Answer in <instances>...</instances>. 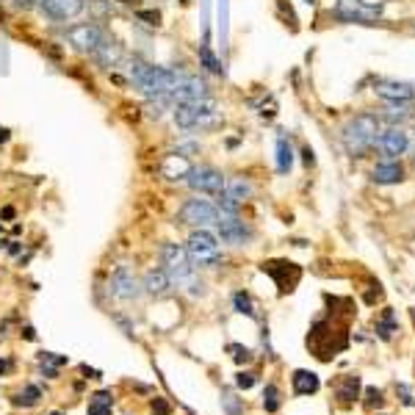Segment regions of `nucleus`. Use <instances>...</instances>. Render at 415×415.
Listing matches in <instances>:
<instances>
[{
  "instance_id": "1",
  "label": "nucleus",
  "mask_w": 415,
  "mask_h": 415,
  "mask_svg": "<svg viewBox=\"0 0 415 415\" xmlns=\"http://www.w3.org/2000/svg\"><path fill=\"white\" fill-rule=\"evenodd\" d=\"M183 78L186 75L177 69L155 67V64H147L141 59L131 61V83L147 97H172L175 89L183 83Z\"/></svg>"
},
{
  "instance_id": "2",
  "label": "nucleus",
  "mask_w": 415,
  "mask_h": 415,
  "mask_svg": "<svg viewBox=\"0 0 415 415\" xmlns=\"http://www.w3.org/2000/svg\"><path fill=\"white\" fill-rule=\"evenodd\" d=\"M379 117L371 114V111H363V114H354L351 119H346V125L341 128V144L351 158H363L379 136Z\"/></svg>"
},
{
  "instance_id": "3",
  "label": "nucleus",
  "mask_w": 415,
  "mask_h": 415,
  "mask_svg": "<svg viewBox=\"0 0 415 415\" xmlns=\"http://www.w3.org/2000/svg\"><path fill=\"white\" fill-rule=\"evenodd\" d=\"M172 119L180 131H200V128H216L221 122V111L213 97H205L191 103H175Z\"/></svg>"
},
{
  "instance_id": "4",
  "label": "nucleus",
  "mask_w": 415,
  "mask_h": 415,
  "mask_svg": "<svg viewBox=\"0 0 415 415\" xmlns=\"http://www.w3.org/2000/svg\"><path fill=\"white\" fill-rule=\"evenodd\" d=\"M186 252H189L191 263H194V266H200V269H216V266H221L219 238H216L213 233H208L205 227H197V230L189 235Z\"/></svg>"
},
{
  "instance_id": "5",
  "label": "nucleus",
  "mask_w": 415,
  "mask_h": 415,
  "mask_svg": "<svg viewBox=\"0 0 415 415\" xmlns=\"http://www.w3.org/2000/svg\"><path fill=\"white\" fill-rule=\"evenodd\" d=\"M161 263H163V272L172 277V282H186L194 275V263L186 252V247L180 244H163L161 247Z\"/></svg>"
},
{
  "instance_id": "6",
  "label": "nucleus",
  "mask_w": 415,
  "mask_h": 415,
  "mask_svg": "<svg viewBox=\"0 0 415 415\" xmlns=\"http://www.w3.org/2000/svg\"><path fill=\"white\" fill-rule=\"evenodd\" d=\"M335 20L357 22V25H374L382 14V6H368L365 0H335Z\"/></svg>"
},
{
  "instance_id": "7",
  "label": "nucleus",
  "mask_w": 415,
  "mask_h": 415,
  "mask_svg": "<svg viewBox=\"0 0 415 415\" xmlns=\"http://www.w3.org/2000/svg\"><path fill=\"white\" fill-rule=\"evenodd\" d=\"M177 224H189L194 230L219 224V208L210 205L208 200H186L183 208L177 210Z\"/></svg>"
},
{
  "instance_id": "8",
  "label": "nucleus",
  "mask_w": 415,
  "mask_h": 415,
  "mask_svg": "<svg viewBox=\"0 0 415 415\" xmlns=\"http://www.w3.org/2000/svg\"><path fill=\"white\" fill-rule=\"evenodd\" d=\"M103 39H105V31L97 22H80V25L67 28V42L78 53H89L92 56Z\"/></svg>"
},
{
  "instance_id": "9",
  "label": "nucleus",
  "mask_w": 415,
  "mask_h": 415,
  "mask_svg": "<svg viewBox=\"0 0 415 415\" xmlns=\"http://www.w3.org/2000/svg\"><path fill=\"white\" fill-rule=\"evenodd\" d=\"M186 183H189L197 194H221L227 177H224L219 169H213V166H194L191 175L186 177Z\"/></svg>"
},
{
  "instance_id": "10",
  "label": "nucleus",
  "mask_w": 415,
  "mask_h": 415,
  "mask_svg": "<svg viewBox=\"0 0 415 415\" xmlns=\"http://www.w3.org/2000/svg\"><path fill=\"white\" fill-rule=\"evenodd\" d=\"M377 147L385 158H393L399 161L407 150H410V133L405 128H388V131H379L377 136Z\"/></svg>"
},
{
  "instance_id": "11",
  "label": "nucleus",
  "mask_w": 415,
  "mask_h": 415,
  "mask_svg": "<svg viewBox=\"0 0 415 415\" xmlns=\"http://www.w3.org/2000/svg\"><path fill=\"white\" fill-rule=\"evenodd\" d=\"M374 92L388 103H413L415 100V83H410V80L379 78V80H374Z\"/></svg>"
},
{
  "instance_id": "12",
  "label": "nucleus",
  "mask_w": 415,
  "mask_h": 415,
  "mask_svg": "<svg viewBox=\"0 0 415 415\" xmlns=\"http://www.w3.org/2000/svg\"><path fill=\"white\" fill-rule=\"evenodd\" d=\"M83 8H86V0H42L39 3V11L53 22L75 20Z\"/></svg>"
},
{
  "instance_id": "13",
  "label": "nucleus",
  "mask_w": 415,
  "mask_h": 415,
  "mask_svg": "<svg viewBox=\"0 0 415 415\" xmlns=\"http://www.w3.org/2000/svg\"><path fill=\"white\" fill-rule=\"evenodd\" d=\"M219 238L224 244H233V247H244L249 238H252V227L247 221H241L238 216H221L219 219Z\"/></svg>"
},
{
  "instance_id": "14",
  "label": "nucleus",
  "mask_w": 415,
  "mask_h": 415,
  "mask_svg": "<svg viewBox=\"0 0 415 415\" xmlns=\"http://www.w3.org/2000/svg\"><path fill=\"white\" fill-rule=\"evenodd\" d=\"M111 293L122 302H133L141 296V285H138L136 275L128 269V266H119L114 275H111Z\"/></svg>"
},
{
  "instance_id": "15",
  "label": "nucleus",
  "mask_w": 415,
  "mask_h": 415,
  "mask_svg": "<svg viewBox=\"0 0 415 415\" xmlns=\"http://www.w3.org/2000/svg\"><path fill=\"white\" fill-rule=\"evenodd\" d=\"M205 97H210V86L200 75H186L183 83L175 89L172 103H191V100H205Z\"/></svg>"
},
{
  "instance_id": "16",
  "label": "nucleus",
  "mask_w": 415,
  "mask_h": 415,
  "mask_svg": "<svg viewBox=\"0 0 415 415\" xmlns=\"http://www.w3.org/2000/svg\"><path fill=\"white\" fill-rule=\"evenodd\" d=\"M191 169H194V163H191L186 155H180V152H169V155L161 161V175H163L169 183L186 180V177L191 175Z\"/></svg>"
},
{
  "instance_id": "17",
  "label": "nucleus",
  "mask_w": 415,
  "mask_h": 415,
  "mask_svg": "<svg viewBox=\"0 0 415 415\" xmlns=\"http://www.w3.org/2000/svg\"><path fill=\"white\" fill-rule=\"evenodd\" d=\"M371 180L379 183V186L402 183V180H405V166H402V161H393V158L379 161V163L371 169Z\"/></svg>"
},
{
  "instance_id": "18",
  "label": "nucleus",
  "mask_w": 415,
  "mask_h": 415,
  "mask_svg": "<svg viewBox=\"0 0 415 415\" xmlns=\"http://www.w3.org/2000/svg\"><path fill=\"white\" fill-rule=\"evenodd\" d=\"M122 56H125L122 45H119L117 39H111L108 34H105V39L97 45V50L92 53V59H94L100 67H117V64L122 61Z\"/></svg>"
},
{
  "instance_id": "19",
  "label": "nucleus",
  "mask_w": 415,
  "mask_h": 415,
  "mask_svg": "<svg viewBox=\"0 0 415 415\" xmlns=\"http://www.w3.org/2000/svg\"><path fill=\"white\" fill-rule=\"evenodd\" d=\"M172 285H175L172 277L166 275L163 269H150V272L144 275V285H141V288H144L150 296H166V293L172 291Z\"/></svg>"
},
{
  "instance_id": "20",
  "label": "nucleus",
  "mask_w": 415,
  "mask_h": 415,
  "mask_svg": "<svg viewBox=\"0 0 415 415\" xmlns=\"http://www.w3.org/2000/svg\"><path fill=\"white\" fill-rule=\"evenodd\" d=\"M291 382H293V393H296V396H313V393H316V391L321 388L319 377H316L313 371H305V368L293 371Z\"/></svg>"
},
{
  "instance_id": "21",
  "label": "nucleus",
  "mask_w": 415,
  "mask_h": 415,
  "mask_svg": "<svg viewBox=\"0 0 415 415\" xmlns=\"http://www.w3.org/2000/svg\"><path fill=\"white\" fill-rule=\"evenodd\" d=\"M413 117V108H410V103H391L385 111H382V117H379V122H388L391 128H399L402 122H407Z\"/></svg>"
},
{
  "instance_id": "22",
  "label": "nucleus",
  "mask_w": 415,
  "mask_h": 415,
  "mask_svg": "<svg viewBox=\"0 0 415 415\" xmlns=\"http://www.w3.org/2000/svg\"><path fill=\"white\" fill-rule=\"evenodd\" d=\"M279 266H282V272L277 269V263H263V272H269V275L275 277L282 293H285V291H293V285H296V282H293V279H288V272H296L299 266H296V263H279Z\"/></svg>"
},
{
  "instance_id": "23",
  "label": "nucleus",
  "mask_w": 415,
  "mask_h": 415,
  "mask_svg": "<svg viewBox=\"0 0 415 415\" xmlns=\"http://www.w3.org/2000/svg\"><path fill=\"white\" fill-rule=\"evenodd\" d=\"M221 194H227V197L235 200V203H244V200L252 197V183L244 180V177H233V180L224 183V191H221Z\"/></svg>"
},
{
  "instance_id": "24",
  "label": "nucleus",
  "mask_w": 415,
  "mask_h": 415,
  "mask_svg": "<svg viewBox=\"0 0 415 415\" xmlns=\"http://www.w3.org/2000/svg\"><path fill=\"white\" fill-rule=\"evenodd\" d=\"M293 166V150H291V141L285 136H277V172L279 175H288Z\"/></svg>"
},
{
  "instance_id": "25",
  "label": "nucleus",
  "mask_w": 415,
  "mask_h": 415,
  "mask_svg": "<svg viewBox=\"0 0 415 415\" xmlns=\"http://www.w3.org/2000/svg\"><path fill=\"white\" fill-rule=\"evenodd\" d=\"M111 410H114L111 391H100L89 399V415H111Z\"/></svg>"
},
{
  "instance_id": "26",
  "label": "nucleus",
  "mask_w": 415,
  "mask_h": 415,
  "mask_svg": "<svg viewBox=\"0 0 415 415\" xmlns=\"http://www.w3.org/2000/svg\"><path fill=\"white\" fill-rule=\"evenodd\" d=\"M357 393H360V377H344L341 379V385H338V399L344 402V405H349V402H354L357 399Z\"/></svg>"
},
{
  "instance_id": "27",
  "label": "nucleus",
  "mask_w": 415,
  "mask_h": 415,
  "mask_svg": "<svg viewBox=\"0 0 415 415\" xmlns=\"http://www.w3.org/2000/svg\"><path fill=\"white\" fill-rule=\"evenodd\" d=\"M200 64L208 69V72H213V75H221V64H219V59L213 56V50H210V45H200Z\"/></svg>"
},
{
  "instance_id": "28",
  "label": "nucleus",
  "mask_w": 415,
  "mask_h": 415,
  "mask_svg": "<svg viewBox=\"0 0 415 415\" xmlns=\"http://www.w3.org/2000/svg\"><path fill=\"white\" fill-rule=\"evenodd\" d=\"M39 399H42V391H39L36 385H25L14 402L22 405V407H34V405H39Z\"/></svg>"
},
{
  "instance_id": "29",
  "label": "nucleus",
  "mask_w": 415,
  "mask_h": 415,
  "mask_svg": "<svg viewBox=\"0 0 415 415\" xmlns=\"http://www.w3.org/2000/svg\"><path fill=\"white\" fill-rule=\"evenodd\" d=\"M233 305H235V310H238V313H244V316H255V307H252V299H249V293L238 291V293L233 296Z\"/></svg>"
},
{
  "instance_id": "30",
  "label": "nucleus",
  "mask_w": 415,
  "mask_h": 415,
  "mask_svg": "<svg viewBox=\"0 0 415 415\" xmlns=\"http://www.w3.org/2000/svg\"><path fill=\"white\" fill-rule=\"evenodd\" d=\"M263 407H266V413H277L279 410V393H277L275 385H266V391H263Z\"/></svg>"
},
{
  "instance_id": "31",
  "label": "nucleus",
  "mask_w": 415,
  "mask_h": 415,
  "mask_svg": "<svg viewBox=\"0 0 415 415\" xmlns=\"http://www.w3.org/2000/svg\"><path fill=\"white\" fill-rule=\"evenodd\" d=\"M377 333H379V338H385V341L396 333V324H393V313H391V310H388V313H385V319L377 324Z\"/></svg>"
},
{
  "instance_id": "32",
  "label": "nucleus",
  "mask_w": 415,
  "mask_h": 415,
  "mask_svg": "<svg viewBox=\"0 0 415 415\" xmlns=\"http://www.w3.org/2000/svg\"><path fill=\"white\" fill-rule=\"evenodd\" d=\"M221 405H224V410H227V415H241V407H238V399L230 393V391H224L221 393Z\"/></svg>"
},
{
  "instance_id": "33",
  "label": "nucleus",
  "mask_w": 415,
  "mask_h": 415,
  "mask_svg": "<svg viewBox=\"0 0 415 415\" xmlns=\"http://www.w3.org/2000/svg\"><path fill=\"white\" fill-rule=\"evenodd\" d=\"M379 405H382V391H379V388H368V391H365V407L374 410V407H379Z\"/></svg>"
},
{
  "instance_id": "34",
  "label": "nucleus",
  "mask_w": 415,
  "mask_h": 415,
  "mask_svg": "<svg viewBox=\"0 0 415 415\" xmlns=\"http://www.w3.org/2000/svg\"><path fill=\"white\" fill-rule=\"evenodd\" d=\"M136 17H138V20H144L147 25H155V28L161 25V14H158V11H144V8H138Z\"/></svg>"
},
{
  "instance_id": "35",
  "label": "nucleus",
  "mask_w": 415,
  "mask_h": 415,
  "mask_svg": "<svg viewBox=\"0 0 415 415\" xmlns=\"http://www.w3.org/2000/svg\"><path fill=\"white\" fill-rule=\"evenodd\" d=\"M230 351H233V357H235V363H249L252 360V351L249 349H244V346H230Z\"/></svg>"
},
{
  "instance_id": "36",
  "label": "nucleus",
  "mask_w": 415,
  "mask_h": 415,
  "mask_svg": "<svg viewBox=\"0 0 415 415\" xmlns=\"http://www.w3.org/2000/svg\"><path fill=\"white\" fill-rule=\"evenodd\" d=\"M235 385H238L241 391H249V388L255 385V374H238V377H235Z\"/></svg>"
},
{
  "instance_id": "37",
  "label": "nucleus",
  "mask_w": 415,
  "mask_h": 415,
  "mask_svg": "<svg viewBox=\"0 0 415 415\" xmlns=\"http://www.w3.org/2000/svg\"><path fill=\"white\" fill-rule=\"evenodd\" d=\"M42 363H50V365H64V363H67V357H59V354H53V351H42Z\"/></svg>"
},
{
  "instance_id": "38",
  "label": "nucleus",
  "mask_w": 415,
  "mask_h": 415,
  "mask_svg": "<svg viewBox=\"0 0 415 415\" xmlns=\"http://www.w3.org/2000/svg\"><path fill=\"white\" fill-rule=\"evenodd\" d=\"M152 415H169V405L163 399H155L152 402Z\"/></svg>"
},
{
  "instance_id": "39",
  "label": "nucleus",
  "mask_w": 415,
  "mask_h": 415,
  "mask_svg": "<svg viewBox=\"0 0 415 415\" xmlns=\"http://www.w3.org/2000/svg\"><path fill=\"white\" fill-rule=\"evenodd\" d=\"M42 0H14V6L17 8H34V6H39Z\"/></svg>"
},
{
  "instance_id": "40",
  "label": "nucleus",
  "mask_w": 415,
  "mask_h": 415,
  "mask_svg": "<svg viewBox=\"0 0 415 415\" xmlns=\"http://www.w3.org/2000/svg\"><path fill=\"white\" fill-rule=\"evenodd\" d=\"M22 335H25L28 341H36V333H34V327H25V330H22Z\"/></svg>"
},
{
  "instance_id": "41",
  "label": "nucleus",
  "mask_w": 415,
  "mask_h": 415,
  "mask_svg": "<svg viewBox=\"0 0 415 415\" xmlns=\"http://www.w3.org/2000/svg\"><path fill=\"white\" fill-rule=\"evenodd\" d=\"M302 155H305V163H307V166H310V163H313V152H310V150H307V147H305V150H302Z\"/></svg>"
},
{
  "instance_id": "42",
  "label": "nucleus",
  "mask_w": 415,
  "mask_h": 415,
  "mask_svg": "<svg viewBox=\"0 0 415 415\" xmlns=\"http://www.w3.org/2000/svg\"><path fill=\"white\" fill-rule=\"evenodd\" d=\"M83 374H89V379H97V377H100V374H97L94 368H89V365H83Z\"/></svg>"
},
{
  "instance_id": "43",
  "label": "nucleus",
  "mask_w": 415,
  "mask_h": 415,
  "mask_svg": "<svg viewBox=\"0 0 415 415\" xmlns=\"http://www.w3.org/2000/svg\"><path fill=\"white\" fill-rule=\"evenodd\" d=\"M6 371H11V360H0V374H6Z\"/></svg>"
},
{
  "instance_id": "44",
  "label": "nucleus",
  "mask_w": 415,
  "mask_h": 415,
  "mask_svg": "<svg viewBox=\"0 0 415 415\" xmlns=\"http://www.w3.org/2000/svg\"><path fill=\"white\" fill-rule=\"evenodd\" d=\"M3 219H14V208H3Z\"/></svg>"
},
{
  "instance_id": "45",
  "label": "nucleus",
  "mask_w": 415,
  "mask_h": 415,
  "mask_svg": "<svg viewBox=\"0 0 415 415\" xmlns=\"http://www.w3.org/2000/svg\"><path fill=\"white\" fill-rule=\"evenodd\" d=\"M117 3H122V6H138V0H117Z\"/></svg>"
},
{
  "instance_id": "46",
  "label": "nucleus",
  "mask_w": 415,
  "mask_h": 415,
  "mask_svg": "<svg viewBox=\"0 0 415 415\" xmlns=\"http://www.w3.org/2000/svg\"><path fill=\"white\" fill-rule=\"evenodd\" d=\"M0 141H8V131L6 128H0Z\"/></svg>"
},
{
  "instance_id": "47",
  "label": "nucleus",
  "mask_w": 415,
  "mask_h": 415,
  "mask_svg": "<svg viewBox=\"0 0 415 415\" xmlns=\"http://www.w3.org/2000/svg\"><path fill=\"white\" fill-rule=\"evenodd\" d=\"M305 3H307V6H316V0H305Z\"/></svg>"
},
{
  "instance_id": "48",
  "label": "nucleus",
  "mask_w": 415,
  "mask_h": 415,
  "mask_svg": "<svg viewBox=\"0 0 415 415\" xmlns=\"http://www.w3.org/2000/svg\"><path fill=\"white\" fill-rule=\"evenodd\" d=\"M413 161H415V150H413Z\"/></svg>"
},
{
  "instance_id": "49",
  "label": "nucleus",
  "mask_w": 415,
  "mask_h": 415,
  "mask_svg": "<svg viewBox=\"0 0 415 415\" xmlns=\"http://www.w3.org/2000/svg\"><path fill=\"white\" fill-rule=\"evenodd\" d=\"M53 415H61V413H53Z\"/></svg>"
}]
</instances>
